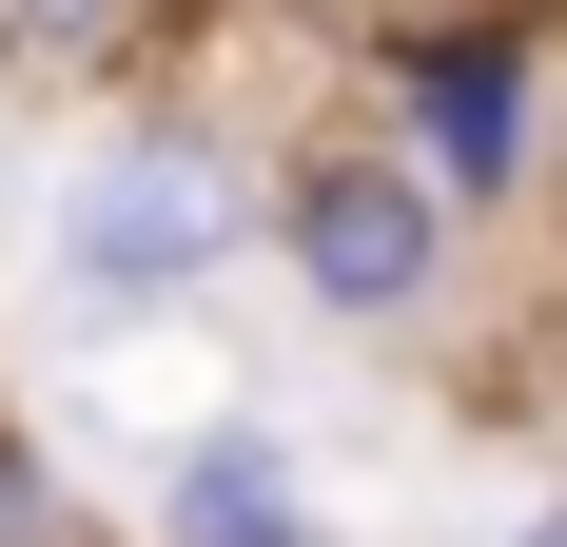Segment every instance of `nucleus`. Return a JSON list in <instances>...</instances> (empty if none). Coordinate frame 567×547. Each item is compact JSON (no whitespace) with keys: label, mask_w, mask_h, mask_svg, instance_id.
<instances>
[{"label":"nucleus","mask_w":567,"mask_h":547,"mask_svg":"<svg viewBox=\"0 0 567 547\" xmlns=\"http://www.w3.org/2000/svg\"><path fill=\"white\" fill-rule=\"evenodd\" d=\"M196 0H0V99H117L137 59H176Z\"/></svg>","instance_id":"nucleus-5"},{"label":"nucleus","mask_w":567,"mask_h":547,"mask_svg":"<svg viewBox=\"0 0 567 547\" xmlns=\"http://www.w3.org/2000/svg\"><path fill=\"white\" fill-rule=\"evenodd\" d=\"M0 547H137V528H99V508H79V469L0 411Z\"/></svg>","instance_id":"nucleus-6"},{"label":"nucleus","mask_w":567,"mask_h":547,"mask_svg":"<svg viewBox=\"0 0 567 547\" xmlns=\"http://www.w3.org/2000/svg\"><path fill=\"white\" fill-rule=\"evenodd\" d=\"M275 293H293L313 332H372V352H392V332H451L470 216L431 196V157H411L372 99L275 137Z\"/></svg>","instance_id":"nucleus-2"},{"label":"nucleus","mask_w":567,"mask_h":547,"mask_svg":"<svg viewBox=\"0 0 567 547\" xmlns=\"http://www.w3.org/2000/svg\"><path fill=\"white\" fill-rule=\"evenodd\" d=\"M293 20H313V40H352V59H372V40H411V20H470V0H293Z\"/></svg>","instance_id":"nucleus-7"},{"label":"nucleus","mask_w":567,"mask_h":547,"mask_svg":"<svg viewBox=\"0 0 567 547\" xmlns=\"http://www.w3.org/2000/svg\"><path fill=\"white\" fill-rule=\"evenodd\" d=\"M137 547H352L333 489H313V450L275 411H196L157 450V489H137Z\"/></svg>","instance_id":"nucleus-4"},{"label":"nucleus","mask_w":567,"mask_h":547,"mask_svg":"<svg viewBox=\"0 0 567 547\" xmlns=\"http://www.w3.org/2000/svg\"><path fill=\"white\" fill-rule=\"evenodd\" d=\"M235 274H275V157H235V117L196 99H117L40 196V293L79 332H157Z\"/></svg>","instance_id":"nucleus-1"},{"label":"nucleus","mask_w":567,"mask_h":547,"mask_svg":"<svg viewBox=\"0 0 567 547\" xmlns=\"http://www.w3.org/2000/svg\"><path fill=\"white\" fill-rule=\"evenodd\" d=\"M372 117H392L431 196L470 235H509L548 196V117H567V0H470V20H411L372 40Z\"/></svg>","instance_id":"nucleus-3"},{"label":"nucleus","mask_w":567,"mask_h":547,"mask_svg":"<svg viewBox=\"0 0 567 547\" xmlns=\"http://www.w3.org/2000/svg\"><path fill=\"white\" fill-rule=\"evenodd\" d=\"M489 547H567V489H528V508H509V528H489Z\"/></svg>","instance_id":"nucleus-8"}]
</instances>
